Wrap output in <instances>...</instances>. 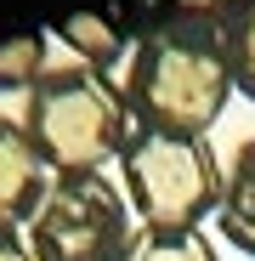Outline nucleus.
<instances>
[{"mask_svg":"<svg viewBox=\"0 0 255 261\" xmlns=\"http://www.w3.org/2000/svg\"><path fill=\"white\" fill-rule=\"evenodd\" d=\"M119 91H125V108H131L136 125L210 137V125L233 102V68H227V51H221V29L176 17L159 0L148 29L131 46Z\"/></svg>","mask_w":255,"mask_h":261,"instance_id":"1","label":"nucleus"},{"mask_svg":"<svg viewBox=\"0 0 255 261\" xmlns=\"http://www.w3.org/2000/svg\"><path fill=\"white\" fill-rule=\"evenodd\" d=\"M23 130L40 153V165L51 176H91L108 159H119V148L131 142V108H125V91L85 68V63H57L46 68L29 97H23Z\"/></svg>","mask_w":255,"mask_h":261,"instance_id":"2","label":"nucleus"},{"mask_svg":"<svg viewBox=\"0 0 255 261\" xmlns=\"http://www.w3.org/2000/svg\"><path fill=\"white\" fill-rule=\"evenodd\" d=\"M221 170L210 137L136 125L119 148V188L142 227H204L221 204Z\"/></svg>","mask_w":255,"mask_h":261,"instance_id":"3","label":"nucleus"},{"mask_svg":"<svg viewBox=\"0 0 255 261\" xmlns=\"http://www.w3.org/2000/svg\"><path fill=\"white\" fill-rule=\"evenodd\" d=\"M23 239L34 244L40 261H125L136 239V216H131L125 188H114L102 170L51 176Z\"/></svg>","mask_w":255,"mask_h":261,"instance_id":"4","label":"nucleus"},{"mask_svg":"<svg viewBox=\"0 0 255 261\" xmlns=\"http://www.w3.org/2000/svg\"><path fill=\"white\" fill-rule=\"evenodd\" d=\"M153 12H136V6H119V12H79V17H63L57 23V40L74 51V63L97 68L114 80L119 63H131V46L136 34L148 29Z\"/></svg>","mask_w":255,"mask_h":261,"instance_id":"5","label":"nucleus"},{"mask_svg":"<svg viewBox=\"0 0 255 261\" xmlns=\"http://www.w3.org/2000/svg\"><path fill=\"white\" fill-rule=\"evenodd\" d=\"M46 188H51V170L40 165L29 130L0 114V227H29Z\"/></svg>","mask_w":255,"mask_h":261,"instance_id":"6","label":"nucleus"},{"mask_svg":"<svg viewBox=\"0 0 255 261\" xmlns=\"http://www.w3.org/2000/svg\"><path fill=\"white\" fill-rule=\"evenodd\" d=\"M216 233L255 255V137H244L221 170V204H216Z\"/></svg>","mask_w":255,"mask_h":261,"instance_id":"7","label":"nucleus"},{"mask_svg":"<svg viewBox=\"0 0 255 261\" xmlns=\"http://www.w3.org/2000/svg\"><path fill=\"white\" fill-rule=\"evenodd\" d=\"M125 261H221L204 227H136Z\"/></svg>","mask_w":255,"mask_h":261,"instance_id":"8","label":"nucleus"},{"mask_svg":"<svg viewBox=\"0 0 255 261\" xmlns=\"http://www.w3.org/2000/svg\"><path fill=\"white\" fill-rule=\"evenodd\" d=\"M221 51H227V68H233V91L255 102V0L221 23Z\"/></svg>","mask_w":255,"mask_h":261,"instance_id":"9","label":"nucleus"},{"mask_svg":"<svg viewBox=\"0 0 255 261\" xmlns=\"http://www.w3.org/2000/svg\"><path fill=\"white\" fill-rule=\"evenodd\" d=\"M46 74V34H17L0 40V91H23Z\"/></svg>","mask_w":255,"mask_h":261,"instance_id":"10","label":"nucleus"},{"mask_svg":"<svg viewBox=\"0 0 255 261\" xmlns=\"http://www.w3.org/2000/svg\"><path fill=\"white\" fill-rule=\"evenodd\" d=\"M0 261H40L34 244L23 239V227H0Z\"/></svg>","mask_w":255,"mask_h":261,"instance_id":"11","label":"nucleus"}]
</instances>
